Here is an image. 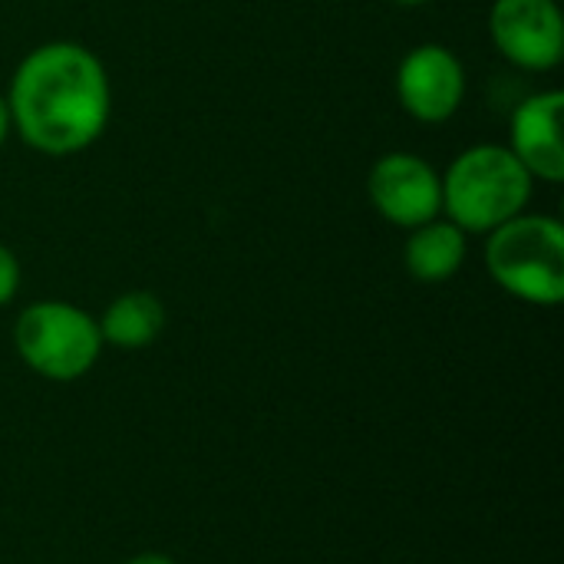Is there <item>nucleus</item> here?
I'll use <instances>...</instances> for the list:
<instances>
[{"label":"nucleus","instance_id":"nucleus-1","mask_svg":"<svg viewBox=\"0 0 564 564\" xmlns=\"http://www.w3.org/2000/svg\"><path fill=\"white\" fill-rule=\"evenodd\" d=\"M10 129L36 152L63 159L99 142L112 119V83L102 59L73 40L33 46L7 89Z\"/></svg>","mask_w":564,"mask_h":564},{"label":"nucleus","instance_id":"nucleus-2","mask_svg":"<svg viewBox=\"0 0 564 564\" xmlns=\"http://www.w3.org/2000/svg\"><path fill=\"white\" fill-rule=\"evenodd\" d=\"M443 175V218L466 235H489L529 212L535 178L509 145L479 142L459 152Z\"/></svg>","mask_w":564,"mask_h":564},{"label":"nucleus","instance_id":"nucleus-3","mask_svg":"<svg viewBox=\"0 0 564 564\" xmlns=\"http://www.w3.org/2000/svg\"><path fill=\"white\" fill-rule=\"evenodd\" d=\"M486 268L506 294L525 304H562L564 225L555 215H516L486 235Z\"/></svg>","mask_w":564,"mask_h":564},{"label":"nucleus","instance_id":"nucleus-4","mask_svg":"<svg viewBox=\"0 0 564 564\" xmlns=\"http://www.w3.org/2000/svg\"><path fill=\"white\" fill-rule=\"evenodd\" d=\"M13 347L36 377L73 383L96 367L106 344L99 321L89 317V311L69 301H36L20 311L13 324Z\"/></svg>","mask_w":564,"mask_h":564},{"label":"nucleus","instance_id":"nucleus-5","mask_svg":"<svg viewBox=\"0 0 564 564\" xmlns=\"http://www.w3.org/2000/svg\"><path fill=\"white\" fill-rule=\"evenodd\" d=\"M370 205L397 228H416L443 215V175L416 152H387L367 175Z\"/></svg>","mask_w":564,"mask_h":564},{"label":"nucleus","instance_id":"nucleus-6","mask_svg":"<svg viewBox=\"0 0 564 564\" xmlns=\"http://www.w3.org/2000/svg\"><path fill=\"white\" fill-rule=\"evenodd\" d=\"M496 50L525 73H549L564 56V17L558 0H496L489 10Z\"/></svg>","mask_w":564,"mask_h":564},{"label":"nucleus","instance_id":"nucleus-7","mask_svg":"<svg viewBox=\"0 0 564 564\" xmlns=\"http://www.w3.org/2000/svg\"><path fill=\"white\" fill-rule=\"evenodd\" d=\"M397 99L406 116L426 126L453 119L466 99V66L443 43L413 46L397 66Z\"/></svg>","mask_w":564,"mask_h":564},{"label":"nucleus","instance_id":"nucleus-8","mask_svg":"<svg viewBox=\"0 0 564 564\" xmlns=\"http://www.w3.org/2000/svg\"><path fill=\"white\" fill-rule=\"evenodd\" d=\"M562 112V89H542L522 99L509 122V149L529 169V175L545 185L564 182Z\"/></svg>","mask_w":564,"mask_h":564},{"label":"nucleus","instance_id":"nucleus-9","mask_svg":"<svg viewBox=\"0 0 564 564\" xmlns=\"http://www.w3.org/2000/svg\"><path fill=\"white\" fill-rule=\"evenodd\" d=\"M466 251H469V235L440 215L426 225L410 228V238L403 248V264L416 281L443 284L463 268Z\"/></svg>","mask_w":564,"mask_h":564},{"label":"nucleus","instance_id":"nucleus-10","mask_svg":"<svg viewBox=\"0 0 564 564\" xmlns=\"http://www.w3.org/2000/svg\"><path fill=\"white\" fill-rule=\"evenodd\" d=\"M165 321V304L152 291H126L102 311L99 334L102 344H112L119 350H142L162 337Z\"/></svg>","mask_w":564,"mask_h":564},{"label":"nucleus","instance_id":"nucleus-11","mask_svg":"<svg viewBox=\"0 0 564 564\" xmlns=\"http://www.w3.org/2000/svg\"><path fill=\"white\" fill-rule=\"evenodd\" d=\"M17 291H20V261L7 245H0V307L10 304Z\"/></svg>","mask_w":564,"mask_h":564},{"label":"nucleus","instance_id":"nucleus-12","mask_svg":"<svg viewBox=\"0 0 564 564\" xmlns=\"http://www.w3.org/2000/svg\"><path fill=\"white\" fill-rule=\"evenodd\" d=\"M126 564H175L169 555H159V552H142V555H135V558H129Z\"/></svg>","mask_w":564,"mask_h":564},{"label":"nucleus","instance_id":"nucleus-13","mask_svg":"<svg viewBox=\"0 0 564 564\" xmlns=\"http://www.w3.org/2000/svg\"><path fill=\"white\" fill-rule=\"evenodd\" d=\"M7 135H10V109H7V99L0 96V149L7 142Z\"/></svg>","mask_w":564,"mask_h":564},{"label":"nucleus","instance_id":"nucleus-14","mask_svg":"<svg viewBox=\"0 0 564 564\" xmlns=\"http://www.w3.org/2000/svg\"><path fill=\"white\" fill-rule=\"evenodd\" d=\"M397 7H423V3H430V0H393Z\"/></svg>","mask_w":564,"mask_h":564}]
</instances>
